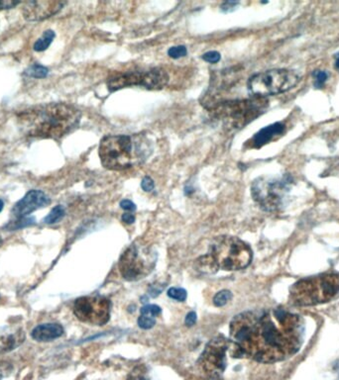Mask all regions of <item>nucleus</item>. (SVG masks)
<instances>
[{
  "label": "nucleus",
  "mask_w": 339,
  "mask_h": 380,
  "mask_svg": "<svg viewBox=\"0 0 339 380\" xmlns=\"http://www.w3.org/2000/svg\"><path fill=\"white\" fill-rule=\"evenodd\" d=\"M169 75L161 68H153L147 71H129L117 73L107 80L110 91H116L129 86H143L147 89H162L168 84Z\"/></svg>",
  "instance_id": "nucleus-10"
},
{
  "label": "nucleus",
  "mask_w": 339,
  "mask_h": 380,
  "mask_svg": "<svg viewBox=\"0 0 339 380\" xmlns=\"http://www.w3.org/2000/svg\"><path fill=\"white\" fill-rule=\"evenodd\" d=\"M238 4V2H233V1H227V2H224L222 5H221V10L223 12H230L232 11L235 6Z\"/></svg>",
  "instance_id": "nucleus-32"
},
{
  "label": "nucleus",
  "mask_w": 339,
  "mask_h": 380,
  "mask_svg": "<svg viewBox=\"0 0 339 380\" xmlns=\"http://www.w3.org/2000/svg\"><path fill=\"white\" fill-rule=\"evenodd\" d=\"M335 67L339 70V55H337L336 60H335Z\"/></svg>",
  "instance_id": "nucleus-34"
},
{
  "label": "nucleus",
  "mask_w": 339,
  "mask_h": 380,
  "mask_svg": "<svg viewBox=\"0 0 339 380\" xmlns=\"http://www.w3.org/2000/svg\"><path fill=\"white\" fill-rule=\"evenodd\" d=\"M220 58H221V55L216 50H210L202 54V59L209 63H216L220 60Z\"/></svg>",
  "instance_id": "nucleus-27"
},
{
  "label": "nucleus",
  "mask_w": 339,
  "mask_h": 380,
  "mask_svg": "<svg viewBox=\"0 0 339 380\" xmlns=\"http://www.w3.org/2000/svg\"><path fill=\"white\" fill-rule=\"evenodd\" d=\"M24 74L33 78H45L49 74V69L46 66L36 63L29 66L24 71Z\"/></svg>",
  "instance_id": "nucleus-20"
},
{
  "label": "nucleus",
  "mask_w": 339,
  "mask_h": 380,
  "mask_svg": "<svg viewBox=\"0 0 339 380\" xmlns=\"http://www.w3.org/2000/svg\"><path fill=\"white\" fill-rule=\"evenodd\" d=\"M283 131H284V125L281 122L274 123L272 125H269L261 129L249 141L246 142L245 145L251 148H259L264 144L268 143L275 137L282 134Z\"/></svg>",
  "instance_id": "nucleus-16"
},
{
  "label": "nucleus",
  "mask_w": 339,
  "mask_h": 380,
  "mask_svg": "<svg viewBox=\"0 0 339 380\" xmlns=\"http://www.w3.org/2000/svg\"><path fill=\"white\" fill-rule=\"evenodd\" d=\"M156 263L154 251L143 245H130L121 255L119 269L123 278L129 281L139 280L148 275Z\"/></svg>",
  "instance_id": "nucleus-8"
},
{
  "label": "nucleus",
  "mask_w": 339,
  "mask_h": 380,
  "mask_svg": "<svg viewBox=\"0 0 339 380\" xmlns=\"http://www.w3.org/2000/svg\"><path fill=\"white\" fill-rule=\"evenodd\" d=\"M288 183L289 181L284 177L282 179L260 177L252 183V197L263 210L276 211L283 203L288 191Z\"/></svg>",
  "instance_id": "nucleus-9"
},
{
  "label": "nucleus",
  "mask_w": 339,
  "mask_h": 380,
  "mask_svg": "<svg viewBox=\"0 0 339 380\" xmlns=\"http://www.w3.org/2000/svg\"><path fill=\"white\" fill-rule=\"evenodd\" d=\"M339 293V274L325 273L296 281L289 290L295 306H314L331 301Z\"/></svg>",
  "instance_id": "nucleus-4"
},
{
  "label": "nucleus",
  "mask_w": 339,
  "mask_h": 380,
  "mask_svg": "<svg viewBox=\"0 0 339 380\" xmlns=\"http://www.w3.org/2000/svg\"><path fill=\"white\" fill-rule=\"evenodd\" d=\"M51 202L46 193L41 190H30L12 208V214L19 219L26 217L32 212L41 209Z\"/></svg>",
  "instance_id": "nucleus-14"
},
{
  "label": "nucleus",
  "mask_w": 339,
  "mask_h": 380,
  "mask_svg": "<svg viewBox=\"0 0 339 380\" xmlns=\"http://www.w3.org/2000/svg\"><path fill=\"white\" fill-rule=\"evenodd\" d=\"M168 296L173 300L183 302L186 299V291L183 288H177V287H171L168 290Z\"/></svg>",
  "instance_id": "nucleus-22"
},
{
  "label": "nucleus",
  "mask_w": 339,
  "mask_h": 380,
  "mask_svg": "<svg viewBox=\"0 0 339 380\" xmlns=\"http://www.w3.org/2000/svg\"><path fill=\"white\" fill-rule=\"evenodd\" d=\"M231 340L245 356L263 363L284 360L295 354L304 339V322L283 308L262 313L245 312L230 324Z\"/></svg>",
  "instance_id": "nucleus-1"
},
{
  "label": "nucleus",
  "mask_w": 339,
  "mask_h": 380,
  "mask_svg": "<svg viewBox=\"0 0 339 380\" xmlns=\"http://www.w3.org/2000/svg\"><path fill=\"white\" fill-rule=\"evenodd\" d=\"M299 79V75L293 70L270 69L251 76L248 80V90L256 97L265 98L288 91L298 83Z\"/></svg>",
  "instance_id": "nucleus-7"
},
{
  "label": "nucleus",
  "mask_w": 339,
  "mask_h": 380,
  "mask_svg": "<svg viewBox=\"0 0 339 380\" xmlns=\"http://www.w3.org/2000/svg\"><path fill=\"white\" fill-rule=\"evenodd\" d=\"M65 2L55 0H37L24 2L22 6L23 17L28 21H43L58 13Z\"/></svg>",
  "instance_id": "nucleus-13"
},
{
  "label": "nucleus",
  "mask_w": 339,
  "mask_h": 380,
  "mask_svg": "<svg viewBox=\"0 0 339 380\" xmlns=\"http://www.w3.org/2000/svg\"><path fill=\"white\" fill-rule=\"evenodd\" d=\"M65 215V212H64V209L61 205H57L56 207H54L51 212L45 217L44 219V223L45 224H56L57 222H59Z\"/></svg>",
  "instance_id": "nucleus-19"
},
{
  "label": "nucleus",
  "mask_w": 339,
  "mask_h": 380,
  "mask_svg": "<svg viewBox=\"0 0 339 380\" xmlns=\"http://www.w3.org/2000/svg\"><path fill=\"white\" fill-rule=\"evenodd\" d=\"M20 4L19 1H14V0H0V10H5V9H11L14 8Z\"/></svg>",
  "instance_id": "nucleus-29"
},
{
  "label": "nucleus",
  "mask_w": 339,
  "mask_h": 380,
  "mask_svg": "<svg viewBox=\"0 0 339 380\" xmlns=\"http://www.w3.org/2000/svg\"><path fill=\"white\" fill-rule=\"evenodd\" d=\"M313 76L315 78L314 86L316 88H321L328 78V73L326 71H322V70H315L313 72Z\"/></svg>",
  "instance_id": "nucleus-26"
},
{
  "label": "nucleus",
  "mask_w": 339,
  "mask_h": 380,
  "mask_svg": "<svg viewBox=\"0 0 339 380\" xmlns=\"http://www.w3.org/2000/svg\"><path fill=\"white\" fill-rule=\"evenodd\" d=\"M161 308L158 305H146L143 306L140 310L141 315L150 316V317H156L161 314Z\"/></svg>",
  "instance_id": "nucleus-24"
},
{
  "label": "nucleus",
  "mask_w": 339,
  "mask_h": 380,
  "mask_svg": "<svg viewBox=\"0 0 339 380\" xmlns=\"http://www.w3.org/2000/svg\"><path fill=\"white\" fill-rule=\"evenodd\" d=\"M25 339V332L20 327L0 328V352H7L18 347Z\"/></svg>",
  "instance_id": "nucleus-15"
},
{
  "label": "nucleus",
  "mask_w": 339,
  "mask_h": 380,
  "mask_svg": "<svg viewBox=\"0 0 339 380\" xmlns=\"http://www.w3.org/2000/svg\"><path fill=\"white\" fill-rule=\"evenodd\" d=\"M232 298V293L229 290H221L213 297V303L216 307H222Z\"/></svg>",
  "instance_id": "nucleus-21"
},
{
  "label": "nucleus",
  "mask_w": 339,
  "mask_h": 380,
  "mask_svg": "<svg viewBox=\"0 0 339 380\" xmlns=\"http://www.w3.org/2000/svg\"><path fill=\"white\" fill-rule=\"evenodd\" d=\"M81 113L74 106L66 103H49L25 110L18 114L21 131L32 138L60 139L80 121Z\"/></svg>",
  "instance_id": "nucleus-2"
},
{
  "label": "nucleus",
  "mask_w": 339,
  "mask_h": 380,
  "mask_svg": "<svg viewBox=\"0 0 339 380\" xmlns=\"http://www.w3.org/2000/svg\"><path fill=\"white\" fill-rule=\"evenodd\" d=\"M150 152L148 140L141 136H105L98 148L101 164L110 170L127 169L144 160Z\"/></svg>",
  "instance_id": "nucleus-3"
},
{
  "label": "nucleus",
  "mask_w": 339,
  "mask_h": 380,
  "mask_svg": "<svg viewBox=\"0 0 339 380\" xmlns=\"http://www.w3.org/2000/svg\"><path fill=\"white\" fill-rule=\"evenodd\" d=\"M2 243V237H1V235H0V244Z\"/></svg>",
  "instance_id": "nucleus-36"
},
{
  "label": "nucleus",
  "mask_w": 339,
  "mask_h": 380,
  "mask_svg": "<svg viewBox=\"0 0 339 380\" xmlns=\"http://www.w3.org/2000/svg\"><path fill=\"white\" fill-rule=\"evenodd\" d=\"M3 207H4V202L0 199V212L2 211V209H3Z\"/></svg>",
  "instance_id": "nucleus-35"
},
{
  "label": "nucleus",
  "mask_w": 339,
  "mask_h": 380,
  "mask_svg": "<svg viewBox=\"0 0 339 380\" xmlns=\"http://www.w3.org/2000/svg\"><path fill=\"white\" fill-rule=\"evenodd\" d=\"M141 187H142V189H143L144 191L150 192V191H152V190L155 188V182H154V180H153L150 176H145V177L142 179Z\"/></svg>",
  "instance_id": "nucleus-28"
},
{
  "label": "nucleus",
  "mask_w": 339,
  "mask_h": 380,
  "mask_svg": "<svg viewBox=\"0 0 339 380\" xmlns=\"http://www.w3.org/2000/svg\"><path fill=\"white\" fill-rule=\"evenodd\" d=\"M155 324H156V322H155L154 318L150 317V316L141 315L138 319V326L144 330H149V329L153 328L155 326Z\"/></svg>",
  "instance_id": "nucleus-25"
},
{
  "label": "nucleus",
  "mask_w": 339,
  "mask_h": 380,
  "mask_svg": "<svg viewBox=\"0 0 339 380\" xmlns=\"http://www.w3.org/2000/svg\"><path fill=\"white\" fill-rule=\"evenodd\" d=\"M73 314L83 323L103 326L110 316V301L102 296H83L74 301Z\"/></svg>",
  "instance_id": "nucleus-11"
},
{
  "label": "nucleus",
  "mask_w": 339,
  "mask_h": 380,
  "mask_svg": "<svg viewBox=\"0 0 339 380\" xmlns=\"http://www.w3.org/2000/svg\"><path fill=\"white\" fill-rule=\"evenodd\" d=\"M122 221L126 224H132L135 222V216L131 213H124L122 215Z\"/></svg>",
  "instance_id": "nucleus-33"
},
{
  "label": "nucleus",
  "mask_w": 339,
  "mask_h": 380,
  "mask_svg": "<svg viewBox=\"0 0 339 380\" xmlns=\"http://www.w3.org/2000/svg\"><path fill=\"white\" fill-rule=\"evenodd\" d=\"M268 107V101L262 97L227 100L218 102L210 107L214 119L222 122L228 130H239L263 114Z\"/></svg>",
  "instance_id": "nucleus-5"
},
{
  "label": "nucleus",
  "mask_w": 339,
  "mask_h": 380,
  "mask_svg": "<svg viewBox=\"0 0 339 380\" xmlns=\"http://www.w3.org/2000/svg\"><path fill=\"white\" fill-rule=\"evenodd\" d=\"M217 270H239L247 267L253 257L250 246L235 237H218L207 253Z\"/></svg>",
  "instance_id": "nucleus-6"
},
{
  "label": "nucleus",
  "mask_w": 339,
  "mask_h": 380,
  "mask_svg": "<svg viewBox=\"0 0 339 380\" xmlns=\"http://www.w3.org/2000/svg\"><path fill=\"white\" fill-rule=\"evenodd\" d=\"M168 54L171 58H180L187 54V48L184 46L171 47L168 50Z\"/></svg>",
  "instance_id": "nucleus-23"
},
{
  "label": "nucleus",
  "mask_w": 339,
  "mask_h": 380,
  "mask_svg": "<svg viewBox=\"0 0 339 380\" xmlns=\"http://www.w3.org/2000/svg\"><path fill=\"white\" fill-rule=\"evenodd\" d=\"M55 37H56V34H55V32L53 30L45 31L44 34L42 35V37L39 38L35 42V44L33 46L34 50H36V51L46 50L50 47V45L52 44V42L55 39Z\"/></svg>",
  "instance_id": "nucleus-18"
},
{
  "label": "nucleus",
  "mask_w": 339,
  "mask_h": 380,
  "mask_svg": "<svg viewBox=\"0 0 339 380\" xmlns=\"http://www.w3.org/2000/svg\"><path fill=\"white\" fill-rule=\"evenodd\" d=\"M231 342L229 339L217 336L206 344L200 357V365L206 373L218 377L224 372L227 363L226 354L230 351Z\"/></svg>",
  "instance_id": "nucleus-12"
},
{
  "label": "nucleus",
  "mask_w": 339,
  "mask_h": 380,
  "mask_svg": "<svg viewBox=\"0 0 339 380\" xmlns=\"http://www.w3.org/2000/svg\"><path fill=\"white\" fill-rule=\"evenodd\" d=\"M196 320H197V317H196V313L195 312H189L186 316H185V319H184V324L188 327H191L193 326L195 323H196Z\"/></svg>",
  "instance_id": "nucleus-31"
},
{
  "label": "nucleus",
  "mask_w": 339,
  "mask_h": 380,
  "mask_svg": "<svg viewBox=\"0 0 339 380\" xmlns=\"http://www.w3.org/2000/svg\"><path fill=\"white\" fill-rule=\"evenodd\" d=\"M140 380H146V379H140Z\"/></svg>",
  "instance_id": "nucleus-37"
},
{
  "label": "nucleus",
  "mask_w": 339,
  "mask_h": 380,
  "mask_svg": "<svg viewBox=\"0 0 339 380\" xmlns=\"http://www.w3.org/2000/svg\"><path fill=\"white\" fill-rule=\"evenodd\" d=\"M63 328L56 323L42 324L33 329L31 336L37 341H51L61 336Z\"/></svg>",
  "instance_id": "nucleus-17"
},
{
  "label": "nucleus",
  "mask_w": 339,
  "mask_h": 380,
  "mask_svg": "<svg viewBox=\"0 0 339 380\" xmlns=\"http://www.w3.org/2000/svg\"><path fill=\"white\" fill-rule=\"evenodd\" d=\"M120 206H121L122 209H124V210H126V211L133 212V211L136 210V205H135L132 201H130V200H128V199H124V200H122V201L120 202Z\"/></svg>",
  "instance_id": "nucleus-30"
}]
</instances>
